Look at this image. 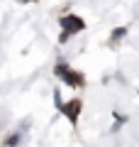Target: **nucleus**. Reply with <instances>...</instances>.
Wrapping results in <instances>:
<instances>
[{"mask_svg": "<svg viewBox=\"0 0 139 147\" xmlns=\"http://www.w3.org/2000/svg\"><path fill=\"white\" fill-rule=\"evenodd\" d=\"M61 25H63V34H61V42H66L68 37L73 34V32H81L83 27H86V25H83V20H81V17H76V15H66V17L61 20Z\"/></svg>", "mask_w": 139, "mask_h": 147, "instance_id": "obj_1", "label": "nucleus"}, {"mask_svg": "<svg viewBox=\"0 0 139 147\" xmlns=\"http://www.w3.org/2000/svg\"><path fill=\"white\" fill-rule=\"evenodd\" d=\"M56 100H59V98H56ZM56 105L61 108V113H66V115H68V120H71V123H76V120H78V110H81V100H78V98H76V100H71L68 105H63L61 100H59Z\"/></svg>", "mask_w": 139, "mask_h": 147, "instance_id": "obj_3", "label": "nucleus"}, {"mask_svg": "<svg viewBox=\"0 0 139 147\" xmlns=\"http://www.w3.org/2000/svg\"><path fill=\"white\" fill-rule=\"evenodd\" d=\"M124 32H127V30H124V27H122V30H115V32H112V42H115V39H120V37H122Z\"/></svg>", "mask_w": 139, "mask_h": 147, "instance_id": "obj_5", "label": "nucleus"}, {"mask_svg": "<svg viewBox=\"0 0 139 147\" xmlns=\"http://www.w3.org/2000/svg\"><path fill=\"white\" fill-rule=\"evenodd\" d=\"M20 3H29V0H20Z\"/></svg>", "mask_w": 139, "mask_h": 147, "instance_id": "obj_6", "label": "nucleus"}, {"mask_svg": "<svg viewBox=\"0 0 139 147\" xmlns=\"http://www.w3.org/2000/svg\"><path fill=\"white\" fill-rule=\"evenodd\" d=\"M20 135H22V132H15V135H12V137H10V140H7V142H5V145H17V140H20Z\"/></svg>", "mask_w": 139, "mask_h": 147, "instance_id": "obj_4", "label": "nucleus"}, {"mask_svg": "<svg viewBox=\"0 0 139 147\" xmlns=\"http://www.w3.org/2000/svg\"><path fill=\"white\" fill-rule=\"evenodd\" d=\"M56 74L66 81L68 86H83V76H81V74H76V71H71V69H68V64H63V61L56 66Z\"/></svg>", "mask_w": 139, "mask_h": 147, "instance_id": "obj_2", "label": "nucleus"}]
</instances>
